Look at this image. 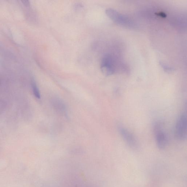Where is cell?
Masks as SVG:
<instances>
[{
	"mask_svg": "<svg viewBox=\"0 0 187 187\" xmlns=\"http://www.w3.org/2000/svg\"><path fill=\"white\" fill-rule=\"evenodd\" d=\"M54 109L61 114H65L66 109L65 104L62 101L58 98L53 99L51 101Z\"/></svg>",
	"mask_w": 187,
	"mask_h": 187,
	"instance_id": "cell-6",
	"label": "cell"
},
{
	"mask_svg": "<svg viewBox=\"0 0 187 187\" xmlns=\"http://www.w3.org/2000/svg\"><path fill=\"white\" fill-rule=\"evenodd\" d=\"M106 12L107 16L118 24L128 27L133 26V23L130 19L116 11L109 8L106 10Z\"/></svg>",
	"mask_w": 187,
	"mask_h": 187,
	"instance_id": "cell-3",
	"label": "cell"
},
{
	"mask_svg": "<svg viewBox=\"0 0 187 187\" xmlns=\"http://www.w3.org/2000/svg\"><path fill=\"white\" fill-rule=\"evenodd\" d=\"M32 87L34 96H35L37 98L40 99L41 96L39 89H38L37 85H36V83L34 81L32 82Z\"/></svg>",
	"mask_w": 187,
	"mask_h": 187,
	"instance_id": "cell-7",
	"label": "cell"
},
{
	"mask_svg": "<svg viewBox=\"0 0 187 187\" xmlns=\"http://www.w3.org/2000/svg\"><path fill=\"white\" fill-rule=\"evenodd\" d=\"M175 134L176 138L179 140H184L187 136V119L185 114H182L176 122Z\"/></svg>",
	"mask_w": 187,
	"mask_h": 187,
	"instance_id": "cell-2",
	"label": "cell"
},
{
	"mask_svg": "<svg viewBox=\"0 0 187 187\" xmlns=\"http://www.w3.org/2000/svg\"><path fill=\"white\" fill-rule=\"evenodd\" d=\"M153 127L157 146L160 150L164 149L168 142V138L163 128V124L160 122H156Z\"/></svg>",
	"mask_w": 187,
	"mask_h": 187,
	"instance_id": "cell-1",
	"label": "cell"
},
{
	"mask_svg": "<svg viewBox=\"0 0 187 187\" xmlns=\"http://www.w3.org/2000/svg\"><path fill=\"white\" fill-rule=\"evenodd\" d=\"M101 69L106 76H110L115 73V69L113 65L112 60L110 56L106 55L103 57L101 66Z\"/></svg>",
	"mask_w": 187,
	"mask_h": 187,
	"instance_id": "cell-5",
	"label": "cell"
},
{
	"mask_svg": "<svg viewBox=\"0 0 187 187\" xmlns=\"http://www.w3.org/2000/svg\"><path fill=\"white\" fill-rule=\"evenodd\" d=\"M118 130L120 135L126 143L133 149H137L138 147V143L137 139L132 133L124 127L120 125Z\"/></svg>",
	"mask_w": 187,
	"mask_h": 187,
	"instance_id": "cell-4",
	"label": "cell"
},
{
	"mask_svg": "<svg viewBox=\"0 0 187 187\" xmlns=\"http://www.w3.org/2000/svg\"><path fill=\"white\" fill-rule=\"evenodd\" d=\"M160 64L162 66L163 69H164L165 71L167 72H172L174 70V69L169 67V66L165 65V64H164V63H161Z\"/></svg>",
	"mask_w": 187,
	"mask_h": 187,
	"instance_id": "cell-8",
	"label": "cell"
}]
</instances>
